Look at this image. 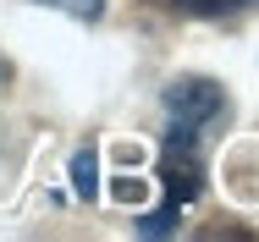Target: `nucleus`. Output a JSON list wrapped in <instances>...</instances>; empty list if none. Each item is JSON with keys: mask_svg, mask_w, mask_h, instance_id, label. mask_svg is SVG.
Masks as SVG:
<instances>
[{"mask_svg": "<svg viewBox=\"0 0 259 242\" xmlns=\"http://www.w3.org/2000/svg\"><path fill=\"white\" fill-rule=\"evenodd\" d=\"M226 116H232V99L221 83H209V77H177L171 88H165V143H182V149H199L226 127Z\"/></svg>", "mask_w": 259, "mask_h": 242, "instance_id": "nucleus-1", "label": "nucleus"}, {"mask_svg": "<svg viewBox=\"0 0 259 242\" xmlns=\"http://www.w3.org/2000/svg\"><path fill=\"white\" fill-rule=\"evenodd\" d=\"M33 6H50V11H66V17H77V22H94L105 11V0H33Z\"/></svg>", "mask_w": 259, "mask_h": 242, "instance_id": "nucleus-6", "label": "nucleus"}, {"mask_svg": "<svg viewBox=\"0 0 259 242\" xmlns=\"http://www.w3.org/2000/svg\"><path fill=\"white\" fill-rule=\"evenodd\" d=\"M72 187H77V198H94V193H100V160H94V149L72 160Z\"/></svg>", "mask_w": 259, "mask_h": 242, "instance_id": "nucleus-4", "label": "nucleus"}, {"mask_svg": "<svg viewBox=\"0 0 259 242\" xmlns=\"http://www.w3.org/2000/svg\"><path fill=\"white\" fill-rule=\"evenodd\" d=\"M160 182L177 204H193L204 193V154L199 149H182V143H165L160 149Z\"/></svg>", "mask_w": 259, "mask_h": 242, "instance_id": "nucleus-2", "label": "nucleus"}, {"mask_svg": "<svg viewBox=\"0 0 259 242\" xmlns=\"http://www.w3.org/2000/svg\"><path fill=\"white\" fill-rule=\"evenodd\" d=\"M160 6L165 11H182V17H237L254 0H160Z\"/></svg>", "mask_w": 259, "mask_h": 242, "instance_id": "nucleus-3", "label": "nucleus"}, {"mask_svg": "<svg viewBox=\"0 0 259 242\" xmlns=\"http://www.w3.org/2000/svg\"><path fill=\"white\" fill-rule=\"evenodd\" d=\"M177 209H182V204L171 198L165 209H155V215H144V220H138V231H144V237H165V231H177V220H182Z\"/></svg>", "mask_w": 259, "mask_h": 242, "instance_id": "nucleus-5", "label": "nucleus"}]
</instances>
